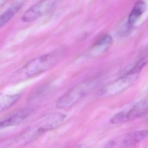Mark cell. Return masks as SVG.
<instances>
[{"instance_id": "1", "label": "cell", "mask_w": 148, "mask_h": 148, "mask_svg": "<svg viewBox=\"0 0 148 148\" xmlns=\"http://www.w3.org/2000/svg\"><path fill=\"white\" fill-rule=\"evenodd\" d=\"M64 53V51L60 49L36 58L16 72L13 78L20 80L42 73L55 65L61 59Z\"/></svg>"}, {"instance_id": "2", "label": "cell", "mask_w": 148, "mask_h": 148, "mask_svg": "<svg viewBox=\"0 0 148 148\" xmlns=\"http://www.w3.org/2000/svg\"><path fill=\"white\" fill-rule=\"evenodd\" d=\"M144 63L138 64L124 76L106 86L100 92L103 97H111L121 93L130 87L136 80Z\"/></svg>"}, {"instance_id": "3", "label": "cell", "mask_w": 148, "mask_h": 148, "mask_svg": "<svg viewBox=\"0 0 148 148\" xmlns=\"http://www.w3.org/2000/svg\"><path fill=\"white\" fill-rule=\"evenodd\" d=\"M89 85L83 84L73 87L61 97L56 104L58 109H66L75 104L82 99L88 91Z\"/></svg>"}, {"instance_id": "4", "label": "cell", "mask_w": 148, "mask_h": 148, "mask_svg": "<svg viewBox=\"0 0 148 148\" xmlns=\"http://www.w3.org/2000/svg\"><path fill=\"white\" fill-rule=\"evenodd\" d=\"M147 103L143 100L134 105L128 110L116 114L110 119L112 124H120L141 116L147 112Z\"/></svg>"}, {"instance_id": "5", "label": "cell", "mask_w": 148, "mask_h": 148, "mask_svg": "<svg viewBox=\"0 0 148 148\" xmlns=\"http://www.w3.org/2000/svg\"><path fill=\"white\" fill-rule=\"evenodd\" d=\"M55 2L53 1H45L36 3L24 14L21 18L22 20L25 22H30L41 18L54 8Z\"/></svg>"}, {"instance_id": "6", "label": "cell", "mask_w": 148, "mask_h": 148, "mask_svg": "<svg viewBox=\"0 0 148 148\" xmlns=\"http://www.w3.org/2000/svg\"><path fill=\"white\" fill-rule=\"evenodd\" d=\"M66 116L60 112L50 113L43 117L38 124L37 130L34 136L46 131L54 130L59 127L64 122Z\"/></svg>"}, {"instance_id": "7", "label": "cell", "mask_w": 148, "mask_h": 148, "mask_svg": "<svg viewBox=\"0 0 148 148\" xmlns=\"http://www.w3.org/2000/svg\"><path fill=\"white\" fill-rule=\"evenodd\" d=\"M148 136L146 130L136 131L127 133L110 143V146L117 148L128 147L140 143Z\"/></svg>"}, {"instance_id": "8", "label": "cell", "mask_w": 148, "mask_h": 148, "mask_svg": "<svg viewBox=\"0 0 148 148\" xmlns=\"http://www.w3.org/2000/svg\"><path fill=\"white\" fill-rule=\"evenodd\" d=\"M32 108H25L9 116L0 118V130L19 124L30 115Z\"/></svg>"}, {"instance_id": "9", "label": "cell", "mask_w": 148, "mask_h": 148, "mask_svg": "<svg viewBox=\"0 0 148 148\" xmlns=\"http://www.w3.org/2000/svg\"><path fill=\"white\" fill-rule=\"evenodd\" d=\"M112 38L110 35L106 34L99 40L91 48L90 54L92 57H97L106 51L110 46Z\"/></svg>"}, {"instance_id": "10", "label": "cell", "mask_w": 148, "mask_h": 148, "mask_svg": "<svg viewBox=\"0 0 148 148\" xmlns=\"http://www.w3.org/2000/svg\"><path fill=\"white\" fill-rule=\"evenodd\" d=\"M146 8V4L143 1L137 2L128 17L127 24L130 26H132L139 19Z\"/></svg>"}, {"instance_id": "11", "label": "cell", "mask_w": 148, "mask_h": 148, "mask_svg": "<svg viewBox=\"0 0 148 148\" xmlns=\"http://www.w3.org/2000/svg\"><path fill=\"white\" fill-rule=\"evenodd\" d=\"M22 3H16L10 7L0 15V28L4 26L20 10Z\"/></svg>"}, {"instance_id": "12", "label": "cell", "mask_w": 148, "mask_h": 148, "mask_svg": "<svg viewBox=\"0 0 148 148\" xmlns=\"http://www.w3.org/2000/svg\"><path fill=\"white\" fill-rule=\"evenodd\" d=\"M20 94L3 95L0 94V110H5L12 106L18 100Z\"/></svg>"}, {"instance_id": "13", "label": "cell", "mask_w": 148, "mask_h": 148, "mask_svg": "<svg viewBox=\"0 0 148 148\" xmlns=\"http://www.w3.org/2000/svg\"><path fill=\"white\" fill-rule=\"evenodd\" d=\"M71 148H86L85 146H84V145H77V146H75V147H73Z\"/></svg>"}]
</instances>
